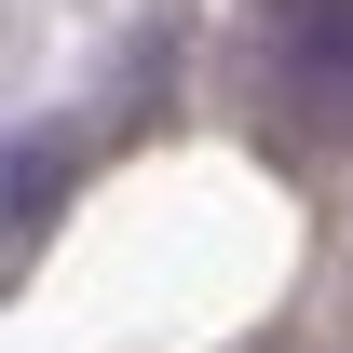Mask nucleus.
Listing matches in <instances>:
<instances>
[{"instance_id": "2", "label": "nucleus", "mask_w": 353, "mask_h": 353, "mask_svg": "<svg viewBox=\"0 0 353 353\" xmlns=\"http://www.w3.org/2000/svg\"><path fill=\"white\" fill-rule=\"evenodd\" d=\"M68 163H82V136H14V150H0V231L41 218L54 190H68Z\"/></svg>"}, {"instance_id": "1", "label": "nucleus", "mask_w": 353, "mask_h": 353, "mask_svg": "<svg viewBox=\"0 0 353 353\" xmlns=\"http://www.w3.org/2000/svg\"><path fill=\"white\" fill-rule=\"evenodd\" d=\"M259 14H272V54L312 95H353V0H259Z\"/></svg>"}]
</instances>
